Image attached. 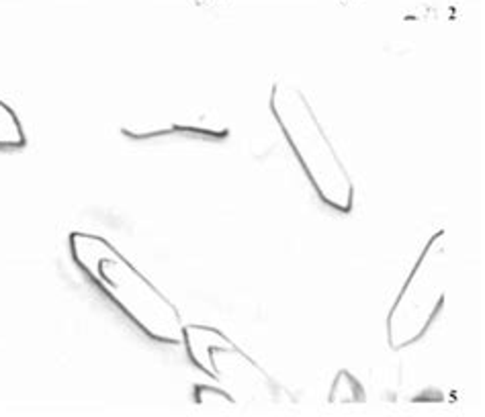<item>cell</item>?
Here are the masks:
<instances>
[{
	"mask_svg": "<svg viewBox=\"0 0 485 417\" xmlns=\"http://www.w3.org/2000/svg\"><path fill=\"white\" fill-rule=\"evenodd\" d=\"M446 286V231L438 229L424 244L387 313L385 331L391 350L399 352L410 348L430 331L444 309Z\"/></svg>",
	"mask_w": 485,
	"mask_h": 417,
	"instance_id": "3",
	"label": "cell"
},
{
	"mask_svg": "<svg viewBox=\"0 0 485 417\" xmlns=\"http://www.w3.org/2000/svg\"><path fill=\"white\" fill-rule=\"evenodd\" d=\"M268 109L317 198L336 213H352L354 178L305 90L287 80L272 82Z\"/></svg>",
	"mask_w": 485,
	"mask_h": 417,
	"instance_id": "2",
	"label": "cell"
},
{
	"mask_svg": "<svg viewBox=\"0 0 485 417\" xmlns=\"http://www.w3.org/2000/svg\"><path fill=\"white\" fill-rule=\"evenodd\" d=\"M25 143H27V135L17 113L0 100V147H23Z\"/></svg>",
	"mask_w": 485,
	"mask_h": 417,
	"instance_id": "6",
	"label": "cell"
},
{
	"mask_svg": "<svg viewBox=\"0 0 485 417\" xmlns=\"http://www.w3.org/2000/svg\"><path fill=\"white\" fill-rule=\"evenodd\" d=\"M68 248L74 264L141 333L158 344H183L178 307L119 248L88 231H72Z\"/></svg>",
	"mask_w": 485,
	"mask_h": 417,
	"instance_id": "1",
	"label": "cell"
},
{
	"mask_svg": "<svg viewBox=\"0 0 485 417\" xmlns=\"http://www.w3.org/2000/svg\"><path fill=\"white\" fill-rule=\"evenodd\" d=\"M183 346L195 366L217 382L244 390L272 388L262 366L217 327L185 325Z\"/></svg>",
	"mask_w": 485,
	"mask_h": 417,
	"instance_id": "4",
	"label": "cell"
},
{
	"mask_svg": "<svg viewBox=\"0 0 485 417\" xmlns=\"http://www.w3.org/2000/svg\"><path fill=\"white\" fill-rule=\"evenodd\" d=\"M367 399L365 386L348 370H340L330 388V403H363Z\"/></svg>",
	"mask_w": 485,
	"mask_h": 417,
	"instance_id": "5",
	"label": "cell"
}]
</instances>
